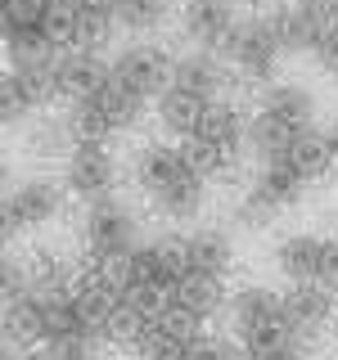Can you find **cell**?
I'll return each instance as SVG.
<instances>
[{
  "mask_svg": "<svg viewBox=\"0 0 338 360\" xmlns=\"http://www.w3.org/2000/svg\"><path fill=\"white\" fill-rule=\"evenodd\" d=\"M176 149H180V158H185L189 172L203 176V180H212V176H221V172H230V167H234V158L225 153L221 144H212L208 135H199V131H194V135H185Z\"/></svg>",
  "mask_w": 338,
  "mask_h": 360,
  "instance_id": "cell-26",
  "label": "cell"
},
{
  "mask_svg": "<svg viewBox=\"0 0 338 360\" xmlns=\"http://www.w3.org/2000/svg\"><path fill=\"white\" fill-rule=\"evenodd\" d=\"M68 297H73L77 320H82L90 333H99V338H104L108 320L118 315V307L127 302V297H122V288H113L108 279L99 275V270H86V275H77L73 288H68Z\"/></svg>",
  "mask_w": 338,
  "mask_h": 360,
  "instance_id": "cell-10",
  "label": "cell"
},
{
  "mask_svg": "<svg viewBox=\"0 0 338 360\" xmlns=\"http://www.w3.org/2000/svg\"><path fill=\"white\" fill-rule=\"evenodd\" d=\"M330 315H334V288H325V284H293L284 292V320H289V329L298 338L320 333L325 324H330Z\"/></svg>",
  "mask_w": 338,
  "mask_h": 360,
  "instance_id": "cell-12",
  "label": "cell"
},
{
  "mask_svg": "<svg viewBox=\"0 0 338 360\" xmlns=\"http://www.w3.org/2000/svg\"><path fill=\"white\" fill-rule=\"evenodd\" d=\"M298 135H302L298 127L270 117V112H262V108L248 117V149L262 158V162H280V158H289V149H293V140H298Z\"/></svg>",
  "mask_w": 338,
  "mask_h": 360,
  "instance_id": "cell-20",
  "label": "cell"
},
{
  "mask_svg": "<svg viewBox=\"0 0 338 360\" xmlns=\"http://www.w3.org/2000/svg\"><path fill=\"white\" fill-rule=\"evenodd\" d=\"M257 108L270 112V117H280V122H289V127H298V131H307L311 117H315V95L298 82H275V86H266V95H262Z\"/></svg>",
  "mask_w": 338,
  "mask_h": 360,
  "instance_id": "cell-19",
  "label": "cell"
},
{
  "mask_svg": "<svg viewBox=\"0 0 338 360\" xmlns=\"http://www.w3.org/2000/svg\"><path fill=\"white\" fill-rule=\"evenodd\" d=\"M185 257H189V270L194 275H212V279H225L230 275V239L221 230H194L185 234Z\"/></svg>",
  "mask_w": 338,
  "mask_h": 360,
  "instance_id": "cell-21",
  "label": "cell"
},
{
  "mask_svg": "<svg viewBox=\"0 0 338 360\" xmlns=\"http://www.w3.org/2000/svg\"><path fill=\"white\" fill-rule=\"evenodd\" d=\"M266 360H307V352L293 342V347H284V352H275V356H266Z\"/></svg>",
  "mask_w": 338,
  "mask_h": 360,
  "instance_id": "cell-34",
  "label": "cell"
},
{
  "mask_svg": "<svg viewBox=\"0 0 338 360\" xmlns=\"http://www.w3.org/2000/svg\"><path fill=\"white\" fill-rule=\"evenodd\" d=\"M113 180H118V162H113L104 140H77L68 149V162H63V189L68 194L95 202V198L113 194Z\"/></svg>",
  "mask_w": 338,
  "mask_h": 360,
  "instance_id": "cell-6",
  "label": "cell"
},
{
  "mask_svg": "<svg viewBox=\"0 0 338 360\" xmlns=\"http://www.w3.org/2000/svg\"><path fill=\"white\" fill-rule=\"evenodd\" d=\"M95 338L90 329H73V333H59L45 342V352H50V360H95Z\"/></svg>",
  "mask_w": 338,
  "mask_h": 360,
  "instance_id": "cell-30",
  "label": "cell"
},
{
  "mask_svg": "<svg viewBox=\"0 0 338 360\" xmlns=\"http://www.w3.org/2000/svg\"><path fill=\"white\" fill-rule=\"evenodd\" d=\"M315 284H325V288H334L338 292V234L334 239H325V252H320V279Z\"/></svg>",
  "mask_w": 338,
  "mask_h": 360,
  "instance_id": "cell-33",
  "label": "cell"
},
{
  "mask_svg": "<svg viewBox=\"0 0 338 360\" xmlns=\"http://www.w3.org/2000/svg\"><path fill=\"white\" fill-rule=\"evenodd\" d=\"M225 59L239 77L248 82H270L275 63L284 59V41H280V27H275V14H253V18H239V27L230 32L225 41Z\"/></svg>",
  "mask_w": 338,
  "mask_h": 360,
  "instance_id": "cell-2",
  "label": "cell"
},
{
  "mask_svg": "<svg viewBox=\"0 0 338 360\" xmlns=\"http://www.w3.org/2000/svg\"><path fill=\"white\" fill-rule=\"evenodd\" d=\"M144 112V99L135 95L131 86H122L118 77H108L95 95L86 99H73V108L63 112L68 127H73L77 140H108L118 131H131Z\"/></svg>",
  "mask_w": 338,
  "mask_h": 360,
  "instance_id": "cell-1",
  "label": "cell"
},
{
  "mask_svg": "<svg viewBox=\"0 0 338 360\" xmlns=\"http://www.w3.org/2000/svg\"><path fill=\"white\" fill-rule=\"evenodd\" d=\"M199 135H208V140L221 144L230 158H239V149L248 144V117L234 104H225V99H212V108H208V117H203Z\"/></svg>",
  "mask_w": 338,
  "mask_h": 360,
  "instance_id": "cell-23",
  "label": "cell"
},
{
  "mask_svg": "<svg viewBox=\"0 0 338 360\" xmlns=\"http://www.w3.org/2000/svg\"><path fill=\"white\" fill-rule=\"evenodd\" d=\"M208 108H212V99H203V95H194V90H185V86H167L163 95H158V122H163L176 140L194 135L203 127V117H208Z\"/></svg>",
  "mask_w": 338,
  "mask_h": 360,
  "instance_id": "cell-16",
  "label": "cell"
},
{
  "mask_svg": "<svg viewBox=\"0 0 338 360\" xmlns=\"http://www.w3.org/2000/svg\"><path fill=\"white\" fill-rule=\"evenodd\" d=\"M234 27H239L234 0H185L180 5V32L199 50H225Z\"/></svg>",
  "mask_w": 338,
  "mask_h": 360,
  "instance_id": "cell-9",
  "label": "cell"
},
{
  "mask_svg": "<svg viewBox=\"0 0 338 360\" xmlns=\"http://www.w3.org/2000/svg\"><path fill=\"white\" fill-rule=\"evenodd\" d=\"M284 162L298 172L302 180H320V176H330V167L338 162V144H334V135L330 131H315V127H307L293 140V149H289V158Z\"/></svg>",
  "mask_w": 338,
  "mask_h": 360,
  "instance_id": "cell-17",
  "label": "cell"
},
{
  "mask_svg": "<svg viewBox=\"0 0 338 360\" xmlns=\"http://www.w3.org/2000/svg\"><path fill=\"white\" fill-rule=\"evenodd\" d=\"M221 284H225V279L194 275V270H189V275L172 288V292H176V307H180V311H189V315H199V320H208V315L225 302V288H221Z\"/></svg>",
  "mask_w": 338,
  "mask_h": 360,
  "instance_id": "cell-25",
  "label": "cell"
},
{
  "mask_svg": "<svg viewBox=\"0 0 338 360\" xmlns=\"http://www.w3.org/2000/svg\"><path fill=\"white\" fill-rule=\"evenodd\" d=\"M203 198H208V180L194 176V172H185V176H176L172 185L158 189L154 207L163 212V217H172V221H189V217L203 212Z\"/></svg>",
  "mask_w": 338,
  "mask_h": 360,
  "instance_id": "cell-22",
  "label": "cell"
},
{
  "mask_svg": "<svg viewBox=\"0 0 338 360\" xmlns=\"http://www.w3.org/2000/svg\"><path fill=\"white\" fill-rule=\"evenodd\" d=\"M311 59L320 63V72H330L334 82H338V32H334V27L325 32V41L315 45V54H311Z\"/></svg>",
  "mask_w": 338,
  "mask_h": 360,
  "instance_id": "cell-32",
  "label": "cell"
},
{
  "mask_svg": "<svg viewBox=\"0 0 338 360\" xmlns=\"http://www.w3.org/2000/svg\"><path fill=\"white\" fill-rule=\"evenodd\" d=\"M189 167H185V158H180L176 144H144L140 153H135V180H140V189L144 194H158L163 185H172L176 176H185Z\"/></svg>",
  "mask_w": 338,
  "mask_h": 360,
  "instance_id": "cell-18",
  "label": "cell"
},
{
  "mask_svg": "<svg viewBox=\"0 0 338 360\" xmlns=\"http://www.w3.org/2000/svg\"><path fill=\"white\" fill-rule=\"evenodd\" d=\"M108 77H113V63L99 59V50H63L59 54V95H68V99L95 95Z\"/></svg>",
  "mask_w": 338,
  "mask_h": 360,
  "instance_id": "cell-13",
  "label": "cell"
},
{
  "mask_svg": "<svg viewBox=\"0 0 338 360\" xmlns=\"http://www.w3.org/2000/svg\"><path fill=\"white\" fill-rule=\"evenodd\" d=\"M320 252H325V239L320 234H284L275 243V266L289 284H315L320 279Z\"/></svg>",
  "mask_w": 338,
  "mask_h": 360,
  "instance_id": "cell-15",
  "label": "cell"
},
{
  "mask_svg": "<svg viewBox=\"0 0 338 360\" xmlns=\"http://www.w3.org/2000/svg\"><path fill=\"white\" fill-rule=\"evenodd\" d=\"M172 72H176V59L154 41L122 45V54L113 59V77H118L122 86H131L140 99H158L172 86Z\"/></svg>",
  "mask_w": 338,
  "mask_h": 360,
  "instance_id": "cell-7",
  "label": "cell"
},
{
  "mask_svg": "<svg viewBox=\"0 0 338 360\" xmlns=\"http://www.w3.org/2000/svg\"><path fill=\"white\" fill-rule=\"evenodd\" d=\"M185 360H234V347L217 333H199V338H189Z\"/></svg>",
  "mask_w": 338,
  "mask_h": 360,
  "instance_id": "cell-31",
  "label": "cell"
},
{
  "mask_svg": "<svg viewBox=\"0 0 338 360\" xmlns=\"http://www.w3.org/2000/svg\"><path fill=\"white\" fill-rule=\"evenodd\" d=\"M63 207V189L54 180H23L18 189L5 194V234L14 239L23 230H37V225L54 221Z\"/></svg>",
  "mask_w": 338,
  "mask_h": 360,
  "instance_id": "cell-8",
  "label": "cell"
},
{
  "mask_svg": "<svg viewBox=\"0 0 338 360\" xmlns=\"http://www.w3.org/2000/svg\"><path fill=\"white\" fill-rule=\"evenodd\" d=\"M54 95H59V54L37 63H9L5 82H0V117H5V127H18Z\"/></svg>",
  "mask_w": 338,
  "mask_h": 360,
  "instance_id": "cell-4",
  "label": "cell"
},
{
  "mask_svg": "<svg viewBox=\"0 0 338 360\" xmlns=\"http://www.w3.org/2000/svg\"><path fill=\"white\" fill-rule=\"evenodd\" d=\"M270 315H284V297L280 292H270L262 284H248L230 297V320H234V333L248 329V324L257 320H270Z\"/></svg>",
  "mask_w": 338,
  "mask_h": 360,
  "instance_id": "cell-24",
  "label": "cell"
},
{
  "mask_svg": "<svg viewBox=\"0 0 338 360\" xmlns=\"http://www.w3.org/2000/svg\"><path fill=\"white\" fill-rule=\"evenodd\" d=\"M275 27H280V41H284V54H315V45L325 41L330 22H325L307 0H293V5H275Z\"/></svg>",
  "mask_w": 338,
  "mask_h": 360,
  "instance_id": "cell-11",
  "label": "cell"
},
{
  "mask_svg": "<svg viewBox=\"0 0 338 360\" xmlns=\"http://www.w3.org/2000/svg\"><path fill=\"white\" fill-rule=\"evenodd\" d=\"M172 86H185V90H194V95H203V99H217L221 86H225V63H221V54L189 45L185 54H176Z\"/></svg>",
  "mask_w": 338,
  "mask_h": 360,
  "instance_id": "cell-14",
  "label": "cell"
},
{
  "mask_svg": "<svg viewBox=\"0 0 338 360\" xmlns=\"http://www.w3.org/2000/svg\"><path fill=\"white\" fill-rule=\"evenodd\" d=\"M330 135H334V144H338V122H334V131H330Z\"/></svg>",
  "mask_w": 338,
  "mask_h": 360,
  "instance_id": "cell-36",
  "label": "cell"
},
{
  "mask_svg": "<svg viewBox=\"0 0 338 360\" xmlns=\"http://www.w3.org/2000/svg\"><path fill=\"white\" fill-rule=\"evenodd\" d=\"M5 360H50V352H23V356H14V352H9Z\"/></svg>",
  "mask_w": 338,
  "mask_h": 360,
  "instance_id": "cell-35",
  "label": "cell"
},
{
  "mask_svg": "<svg viewBox=\"0 0 338 360\" xmlns=\"http://www.w3.org/2000/svg\"><path fill=\"white\" fill-rule=\"evenodd\" d=\"M302 189H307V180L293 172L284 158H280V162H262V172L253 176V185H248V194L239 202V221L244 225L270 221V212L293 207V202L302 198Z\"/></svg>",
  "mask_w": 338,
  "mask_h": 360,
  "instance_id": "cell-5",
  "label": "cell"
},
{
  "mask_svg": "<svg viewBox=\"0 0 338 360\" xmlns=\"http://www.w3.org/2000/svg\"><path fill=\"white\" fill-rule=\"evenodd\" d=\"M334 32H338V22H334Z\"/></svg>",
  "mask_w": 338,
  "mask_h": 360,
  "instance_id": "cell-37",
  "label": "cell"
},
{
  "mask_svg": "<svg viewBox=\"0 0 338 360\" xmlns=\"http://www.w3.org/2000/svg\"><path fill=\"white\" fill-rule=\"evenodd\" d=\"M118 27L122 32H135V37H144V32H158L172 14V0H118Z\"/></svg>",
  "mask_w": 338,
  "mask_h": 360,
  "instance_id": "cell-27",
  "label": "cell"
},
{
  "mask_svg": "<svg viewBox=\"0 0 338 360\" xmlns=\"http://www.w3.org/2000/svg\"><path fill=\"white\" fill-rule=\"evenodd\" d=\"M82 239L90 262H113V257H131L140 248V221L122 198H95L86 202V225H82Z\"/></svg>",
  "mask_w": 338,
  "mask_h": 360,
  "instance_id": "cell-3",
  "label": "cell"
},
{
  "mask_svg": "<svg viewBox=\"0 0 338 360\" xmlns=\"http://www.w3.org/2000/svg\"><path fill=\"white\" fill-rule=\"evenodd\" d=\"M185 338H176L172 329H163V324H154L149 333L140 338V347H135V360H185Z\"/></svg>",
  "mask_w": 338,
  "mask_h": 360,
  "instance_id": "cell-29",
  "label": "cell"
},
{
  "mask_svg": "<svg viewBox=\"0 0 338 360\" xmlns=\"http://www.w3.org/2000/svg\"><path fill=\"white\" fill-rule=\"evenodd\" d=\"M149 329H154V324L144 320V315L135 311L131 302H122V307H118V315H113V320H108L104 338H108V342H118V347H140V338L149 333Z\"/></svg>",
  "mask_w": 338,
  "mask_h": 360,
  "instance_id": "cell-28",
  "label": "cell"
}]
</instances>
